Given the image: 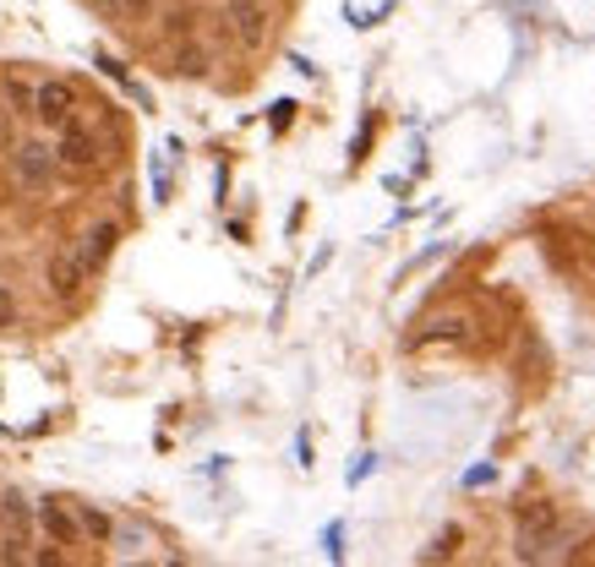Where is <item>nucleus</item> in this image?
<instances>
[{
  "label": "nucleus",
  "instance_id": "1",
  "mask_svg": "<svg viewBox=\"0 0 595 567\" xmlns=\"http://www.w3.org/2000/svg\"><path fill=\"white\" fill-rule=\"evenodd\" d=\"M88 257H83V246H56L50 251V268H45V279H50V289L61 295V300H77L83 295V284H88Z\"/></svg>",
  "mask_w": 595,
  "mask_h": 567
},
{
  "label": "nucleus",
  "instance_id": "2",
  "mask_svg": "<svg viewBox=\"0 0 595 567\" xmlns=\"http://www.w3.org/2000/svg\"><path fill=\"white\" fill-rule=\"evenodd\" d=\"M224 23H230L241 50H263L268 45V7L263 0H224Z\"/></svg>",
  "mask_w": 595,
  "mask_h": 567
},
{
  "label": "nucleus",
  "instance_id": "3",
  "mask_svg": "<svg viewBox=\"0 0 595 567\" xmlns=\"http://www.w3.org/2000/svg\"><path fill=\"white\" fill-rule=\"evenodd\" d=\"M72 110H77V94H72V83H45V88H39V104H34V115H39L45 126L66 132V126H72Z\"/></svg>",
  "mask_w": 595,
  "mask_h": 567
},
{
  "label": "nucleus",
  "instance_id": "4",
  "mask_svg": "<svg viewBox=\"0 0 595 567\" xmlns=\"http://www.w3.org/2000/svg\"><path fill=\"white\" fill-rule=\"evenodd\" d=\"M56 159H61L56 148H45V143H23V148L12 153V170H17V181H23V186H45Z\"/></svg>",
  "mask_w": 595,
  "mask_h": 567
},
{
  "label": "nucleus",
  "instance_id": "5",
  "mask_svg": "<svg viewBox=\"0 0 595 567\" xmlns=\"http://www.w3.org/2000/svg\"><path fill=\"white\" fill-rule=\"evenodd\" d=\"M519 529H524V556H541V540L557 529V513L546 502H524L519 507Z\"/></svg>",
  "mask_w": 595,
  "mask_h": 567
},
{
  "label": "nucleus",
  "instance_id": "6",
  "mask_svg": "<svg viewBox=\"0 0 595 567\" xmlns=\"http://www.w3.org/2000/svg\"><path fill=\"white\" fill-rule=\"evenodd\" d=\"M56 153H61V164H72V170H94V164H99V143H94L83 126H66L61 143H56Z\"/></svg>",
  "mask_w": 595,
  "mask_h": 567
},
{
  "label": "nucleus",
  "instance_id": "7",
  "mask_svg": "<svg viewBox=\"0 0 595 567\" xmlns=\"http://www.w3.org/2000/svg\"><path fill=\"white\" fill-rule=\"evenodd\" d=\"M39 523H45V529H50L61 545H77V540H83V529H88V523H77V518H72L61 502H45V507H39Z\"/></svg>",
  "mask_w": 595,
  "mask_h": 567
},
{
  "label": "nucleus",
  "instance_id": "8",
  "mask_svg": "<svg viewBox=\"0 0 595 567\" xmlns=\"http://www.w3.org/2000/svg\"><path fill=\"white\" fill-rule=\"evenodd\" d=\"M110 251H116V224H99V230L83 235V257H88V268H99Z\"/></svg>",
  "mask_w": 595,
  "mask_h": 567
},
{
  "label": "nucleus",
  "instance_id": "9",
  "mask_svg": "<svg viewBox=\"0 0 595 567\" xmlns=\"http://www.w3.org/2000/svg\"><path fill=\"white\" fill-rule=\"evenodd\" d=\"M464 333V317H448V322H432V333H421L415 344H437V338H459Z\"/></svg>",
  "mask_w": 595,
  "mask_h": 567
},
{
  "label": "nucleus",
  "instance_id": "10",
  "mask_svg": "<svg viewBox=\"0 0 595 567\" xmlns=\"http://www.w3.org/2000/svg\"><path fill=\"white\" fill-rule=\"evenodd\" d=\"M105 12H116V17H143L148 12V0H99Z\"/></svg>",
  "mask_w": 595,
  "mask_h": 567
},
{
  "label": "nucleus",
  "instance_id": "11",
  "mask_svg": "<svg viewBox=\"0 0 595 567\" xmlns=\"http://www.w3.org/2000/svg\"><path fill=\"white\" fill-rule=\"evenodd\" d=\"M12 317H17V300H12V295H7V289H0V328H7V322H12Z\"/></svg>",
  "mask_w": 595,
  "mask_h": 567
},
{
  "label": "nucleus",
  "instance_id": "12",
  "mask_svg": "<svg viewBox=\"0 0 595 567\" xmlns=\"http://www.w3.org/2000/svg\"><path fill=\"white\" fill-rule=\"evenodd\" d=\"M181 72H186V77H197V72H203V56H197V50H186V56H181Z\"/></svg>",
  "mask_w": 595,
  "mask_h": 567
},
{
  "label": "nucleus",
  "instance_id": "13",
  "mask_svg": "<svg viewBox=\"0 0 595 567\" xmlns=\"http://www.w3.org/2000/svg\"><path fill=\"white\" fill-rule=\"evenodd\" d=\"M83 523H88V529H99V534H110V523H105V518H99L94 507H83Z\"/></svg>",
  "mask_w": 595,
  "mask_h": 567
},
{
  "label": "nucleus",
  "instance_id": "14",
  "mask_svg": "<svg viewBox=\"0 0 595 567\" xmlns=\"http://www.w3.org/2000/svg\"><path fill=\"white\" fill-rule=\"evenodd\" d=\"M0 562H17V551H0Z\"/></svg>",
  "mask_w": 595,
  "mask_h": 567
}]
</instances>
